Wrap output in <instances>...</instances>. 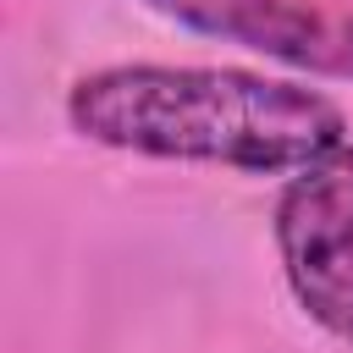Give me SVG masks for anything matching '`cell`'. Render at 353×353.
Wrapping results in <instances>:
<instances>
[{
  "instance_id": "obj_1",
  "label": "cell",
  "mask_w": 353,
  "mask_h": 353,
  "mask_svg": "<svg viewBox=\"0 0 353 353\" xmlns=\"http://www.w3.org/2000/svg\"><path fill=\"white\" fill-rule=\"evenodd\" d=\"M66 121L105 149L226 165L243 176H298L325 160L347 121L298 83L226 66H105L72 83Z\"/></svg>"
},
{
  "instance_id": "obj_3",
  "label": "cell",
  "mask_w": 353,
  "mask_h": 353,
  "mask_svg": "<svg viewBox=\"0 0 353 353\" xmlns=\"http://www.w3.org/2000/svg\"><path fill=\"white\" fill-rule=\"evenodd\" d=\"M143 6L221 44H243L320 77H353V0L342 6L336 0H143Z\"/></svg>"
},
{
  "instance_id": "obj_2",
  "label": "cell",
  "mask_w": 353,
  "mask_h": 353,
  "mask_svg": "<svg viewBox=\"0 0 353 353\" xmlns=\"http://www.w3.org/2000/svg\"><path fill=\"white\" fill-rule=\"evenodd\" d=\"M276 259L298 309L353 347V132L287 176L276 199Z\"/></svg>"
}]
</instances>
